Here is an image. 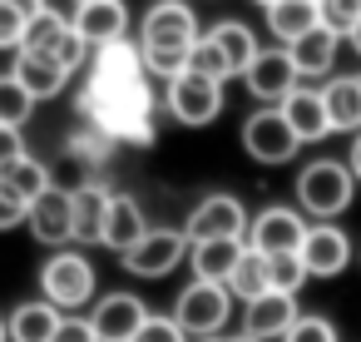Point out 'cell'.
<instances>
[{"instance_id": "cell-1", "label": "cell", "mask_w": 361, "mask_h": 342, "mask_svg": "<svg viewBox=\"0 0 361 342\" xmlns=\"http://www.w3.org/2000/svg\"><path fill=\"white\" fill-rule=\"evenodd\" d=\"M90 80L80 90V114L90 129H99L109 144H154L159 119H154V90H149V70L139 55V40H119L94 50V60L85 65Z\"/></svg>"}, {"instance_id": "cell-2", "label": "cell", "mask_w": 361, "mask_h": 342, "mask_svg": "<svg viewBox=\"0 0 361 342\" xmlns=\"http://www.w3.org/2000/svg\"><path fill=\"white\" fill-rule=\"evenodd\" d=\"M198 40H203V30H198V16L188 0H154L139 20V55L154 80L183 75Z\"/></svg>"}, {"instance_id": "cell-3", "label": "cell", "mask_w": 361, "mask_h": 342, "mask_svg": "<svg viewBox=\"0 0 361 342\" xmlns=\"http://www.w3.org/2000/svg\"><path fill=\"white\" fill-rule=\"evenodd\" d=\"M356 199V174L346 169V159H312L297 174V208L312 213L317 223H331L336 213H346Z\"/></svg>"}, {"instance_id": "cell-4", "label": "cell", "mask_w": 361, "mask_h": 342, "mask_svg": "<svg viewBox=\"0 0 361 342\" xmlns=\"http://www.w3.org/2000/svg\"><path fill=\"white\" fill-rule=\"evenodd\" d=\"M40 297L55 302L60 312H80L99 297V273L85 253L65 248V253H50L40 263Z\"/></svg>"}, {"instance_id": "cell-5", "label": "cell", "mask_w": 361, "mask_h": 342, "mask_svg": "<svg viewBox=\"0 0 361 342\" xmlns=\"http://www.w3.org/2000/svg\"><path fill=\"white\" fill-rule=\"evenodd\" d=\"M164 110L188 124V129H203L223 114V80H208L198 70H183L173 80H164Z\"/></svg>"}, {"instance_id": "cell-6", "label": "cell", "mask_w": 361, "mask_h": 342, "mask_svg": "<svg viewBox=\"0 0 361 342\" xmlns=\"http://www.w3.org/2000/svg\"><path fill=\"white\" fill-rule=\"evenodd\" d=\"M228 317H233V293H228V283H203V278H193V283L178 293V302H173V322H178L188 337H218V332L228 327Z\"/></svg>"}, {"instance_id": "cell-7", "label": "cell", "mask_w": 361, "mask_h": 342, "mask_svg": "<svg viewBox=\"0 0 361 342\" xmlns=\"http://www.w3.org/2000/svg\"><path fill=\"white\" fill-rule=\"evenodd\" d=\"M243 149H247L257 164L277 169V164H292V159H297L302 139L292 134V124H287V114H282L277 105H262V110H252V114L243 119Z\"/></svg>"}, {"instance_id": "cell-8", "label": "cell", "mask_w": 361, "mask_h": 342, "mask_svg": "<svg viewBox=\"0 0 361 342\" xmlns=\"http://www.w3.org/2000/svg\"><path fill=\"white\" fill-rule=\"evenodd\" d=\"M247 208H243V199L238 194H208V199H198L193 208H188V223H183V233H188V243H208V238H247Z\"/></svg>"}, {"instance_id": "cell-9", "label": "cell", "mask_w": 361, "mask_h": 342, "mask_svg": "<svg viewBox=\"0 0 361 342\" xmlns=\"http://www.w3.org/2000/svg\"><path fill=\"white\" fill-rule=\"evenodd\" d=\"M302 238H307V213H302V208H287V204H267V208L252 213V223H247V248L262 253V258L297 253Z\"/></svg>"}, {"instance_id": "cell-10", "label": "cell", "mask_w": 361, "mask_h": 342, "mask_svg": "<svg viewBox=\"0 0 361 342\" xmlns=\"http://www.w3.org/2000/svg\"><path fill=\"white\" fill-rule=\"evenodd\" d=\"M119 263L134 278H169L178 263H188V233L183 228H149L129 253H119Z\"/></svg>"}, {"instance_id": "cell-11", "label": "cell", "mask_w": 361, "mask_h": 342, "mask_svg": "<svg viewBox=\"0 0 361 342\" xmlns=\"http://www.w3.org/2000/svg\"><path fill=\"white\" fill-rule=\"evenodd\" d=\"M243 85H247V95H252L257 105H282V100L302 85V75H297L287 45H267V50H257L252 65L243 70Z\"/></svg>"}, {"instance_id": "cell-12", "label": "cell", "mask_w": 361, "mask_h": 342, "mask_svg": "<svg viewBox=\"0 0 361 342\" xmlns=\"http://www.w3.org/2000/svg\"><path fill=\"white\" fill-rule=\"evenodd\" d=\"M90 322L99 342H134L139 327L149 322V307L139 293H99L90 302Z\"/></svg>"}, {"instance_id": "cell-13", "label": "cell", "mask_w": 361, "mask_h": 342, "mask_svg": "<svg viewBox=\"0 0 361 342\" xmlns=\"http://www.w3.org/2000/svg\"><path fill=\"white\" fill-rule=\"evenodd\" d=\"M70 25L90 50H104V45L129 40V6L124 0H85V6L70 11Z\"/></svg>"}, {"instance_id": "cell-14", "label": "cell", "mask_w": 361, "mask_h": 342, "mask_svg": "<svg viewBox=\"0 0 361 342\" xmlns=\"http://www.w3.org/2000/svg\"><path fill=\"white\" fill-rule=\"evenodd\" d=\"M297 253L307 263V278H336L356 258V248H351V238H346L341 223H307V238H302Z\"/></svg>"}, {"instance_id": "cell-15", "label": "cell", "mask_w": 361, "mask_h": 342, "mask_svg": "<svg viewBox=\"0 0 361 342\" xmlns=\"http://www.w3.org/2000/svg\"><path fill=\"white\" fill-rule=\"evenodd\" d=\"M30 238L45 248H70L75 228H70V194L65 189H45L40 199H30V218H25Z\"/></svg>"}, {"instance_id": "cell-16", "label": "cell", "mask_w": 361, "mask_h": 342, "mask_svg": "<svg viewBox=\"0 0 361 342\" xmlns=\"http://www.w3.org/2000/svg\"><path fill=\"white\" fill-rule=\"evenodd\" d=\"M292 322H297V293H262V297L243 302V332H252L262 342H282Z\"/></svg>"}, {"instance_id": "cell-17", "label": "cell", "mask_w": 361, "mask_h": 342, "mask_svg": "<svg viewBox=\"0 0 361 342\" xmlns=\"http://www.w3.org/2000/svg\"><path fill=\"white\" fill-rule=\"evenodd\" d=\"M277 110L287 114V124H292V134H297L302 144H322V139L331 134L326 100H322V90H317V85H297V90H292Z\"/></svg>"}, {"instance_id": "cell-18", "label": "cell", "mask_w": 361, "mask_h": 342, "mask_svg": "<svg viewBox=\"0 0 361 342\" xmlns=\"http://www.w3.org/2000/svg\"><path fill=\"white\" fill-rule=\"evenodd\" d=\"M104 213H109V189L99 179H85L70 189V228L75 243H99L104 238Z\"/></svg>"}, {"instance_id": "cell-19", "label": "cell", "mask_w": 361, "mask_h": 342, "mask_svg": "<svg viewBox=\"0 0 361 342\" xmlns=\"http://www.w3.org/2000/svg\"><path fill=\"white\" fill-rule=\"evenodd\" d=\"M144 233H149V218H144L139 199L134 194H109V213H104V238L99 243L109 253H129Z\"/></svg>"}, {"instance_id": "cell-20", "label": "cell", "mask_w": 361, "mask_h": 342, "mask_svg": "<svg viewBox=\"0 0 361 342\" xmlns=\"http://www.w3.org/2000/svg\"><path fill=\"white\" fill-rule=\"evenodd\" d=\"M336 50H341V35H336V30H326V25H317V30H307L302 40H292V45H287V55H292V65H297V75H302V80H322V75H331Z\"/></svg>"}, {"instance_id": "cell-21", "label": "cell", "mask_w": 361, "mask_h": 342, "mask_svg": "<svg viewBox=\"0 0 361 342\" xmlns=\"http://www.w3.org/2000/svg\"><path fill=\"white\" fill-rule=\"evenodd\" d=\"M247 253V238H208V243H188V268L203 283H228V273L238 268V258Z\"/></svg>"}, {"instance_id": "cell-22", "label": "cell", "mask_w": 361, "mask_h": 342, "mask_svg": "<svg viewBox=\"0 0 361 342\" xmlns=\"http://www.w3.org/2000/svg\"><path fill=\"white\" fill-rule=\"evenodd\" d=\"M11 75L35 95V105H40V100H55V95H65V85H70V75H65L50 55H40V50H16Z\"/></svg>"}, {"instance_id": "cell-23", "label": "cell", "mask_w": 361, "mask_h": 342, "mask_svg": "<svg viewBox=\"0 0 361 342\" xmlns=\"http://www.w3.org/2000/svg\"><path fill=\"white\" fill-rule=\"evenodd\" d=\"M322 100H326L331 134H356L361 129V80L356 75H331L322 85Z\"/></svg>"}, {"instance_id": "cell-24", "label": "cell", "mask_w": 361, "mask_h": 342, "mask_svg": "<svg viewBox=\"0 0 361 342\" xmlns=\"http://www.w3.org/2000/svg\"><path fill=\"white\" fill-rule=\"evenodd\" d=\"M322 25V11H317V0H272L267 6V30L277 45H292L302 40L307 30Z\"/></svg>"}, {"instance_id": "cell-25", "label": "cell", "mask_w": 361, "mask_h": 342, "mask_svg": "<svg viewBox=\"0 0 361 342\" xmlns=\"http://www.w3.org/2000/svg\"><path fill=\"white\" fill-rule=\"evenodd\" d=\"M60 317H65V312H60L55 302L30 297V302H20V307L6 317V327H11V342H55Z\"/></svg>"}, {"instance_id": "cell-26", "label": "cell", "mask_w": 361, "mask_h": 342, "mask_svg": "<svg viewBox=\"0 0 361 342\" xmlns=\"http://www.w3.org/2000/svg\"><path fill=\"white\" fill-rule=\"evenodd\" d=\"M208 40L218 45V55L228 60V70H233V75H243V70L252 65V55L262 50V45H257V35H252V25H243V20H218V25L208 30Z\"/></svg>"}, {"instance_id": "cell-27", "label": "cell", "mask_w": 361, "mask_h": 342, "mask_svg": "<svg viewBox=\"0 0 361 342\" xmlns=\"http://www.w3.org/2000/svg\"><path fill=\"white\" fill-rule=\"evenodd\" d=\"M228 293H233L238 302H252V297L272 293V283H267V258L247 248V253L238 258V268L228 273Z\"/></svg>"}, {"instance_id": "cell-28", "label": "cell", "mask_w": 361, "mask_h": 342, "mask_svg": "<svg viewBox=\"0 0 361 342\" xmlns=\"http://www.w3.org/2000/svg\"><path fill=\"white\" fill-rule=\"evenodd\" d=\"M30 114H35V95L6 70L0 75V124H11V129H25L30 124Z\"/></svg>"}, {"instance_id": "cell-29", "label": "cell", "mask_w": 361, "mask_h": 342, "mask_svg": "<svg viewBox=\"0 0 361 342\" xmlns=\"http://www.w3.org/2000/svg\"><path fill=\"white\" fill-rule=\"evenodd\" d=\"M0 179H6V184H11V189H16V194H20L25 204H30V199H40L45 189H55V179H50V169H45V164H40L35 154H25V159H16V164H11L6 174H0Z\"/></svg>"}, {"instance_id": "cell-30", "label": "cell", "mask_w": 361, "mask_h": 342, "mask_svg": "<svg viewBox=\"0 0 361 342\" xmlns=\"http://www.w3.org/2000/svg\"><path fill=\"white\" fill-rule=\"evenodd\" d=\"M40 55H50V60H55V65H60L65 75H80V70H85V65L94 60V50H90V45H85V40L75 35V25H65V30H60V35L50 40V50H40Z\"/></svg>"}, {"instance_id": "cell-31", "label": "cell", "mask_w": 361, "mask_h": 342, "mask_svg": "<svg viewBox=\"0 0 361 342\" xmlns=\"http://www.w3.org/2000/svg\"><path fill=\"white\" fill-rule=\"evenodd\" d=\"M267 283H272V293H302V283H307L302 253H277V258H267Z\"/></svg>"}, {"instance_id": "cell-32", "label": "cell", "mask_w": 361, "mask_h": 342, "mask_svg": "<svg viewBox=\"0 0 361 342\" xmlns=\"http://www.w3.org/2000/svg\"><path fill=\"white\" fill-rule=\"evenodd\" d=\"M317 11H322V25L346 40V35L356 30V20H361V0H322Z\"/></svg>"}, {"instance_id": "cell-33", "label": "cell", "mask_w": 361, "mask_h": 342, "mask_svg": "<svg viewBox=\"0 0 361 342\" xmlns=\"http://www.w3.org/2000/svg\"><path fill=\"white\" fill-rule=\"evenodd\" d=\"M282 342H336V327H331V317H322V312H297V322L287 327Z\"/></svg>"}, {"instance_id": "cell-34", "label": "cell", "mask_w": 361, "mask_h": 342, "mask_svg": "<svg viewBox=\"0 0 361 342\" xmlns=\"http://www.w3.org/2000/svg\"><path fill=\"white\" fill-rule=\"evenodd\" d=\"M188 70H198V75H208V80H223V85L233 80V70H228V60L218 55V45H213L208 35H203V40L193 45V55H188Z\"/></svg>"}, {"instance_id": "cell-35", "label": "cell", "mask_w": 361, "mask_h": 342, "mask_svg": "<svg viewBox=\"0 0 361 342\" xmlns=\"http://www.w3.org/2000/svg\"><path fill=\"white\" fill-rule=\"evenodd\" d=\"M25 30H30V20L16 11V0H0V50H20Z\"/></svg>"}, {"instance_id": "cell-36", "label": "cell", "mask_w": 361, "mask_h": 342, "mask_svg": "<svg viewBox=\"0 0 361 342\" xmlns=\"http://www.w3.org/2000/svg\"><path fill=\"white\" fill-rule=\"evenodd\" d=\"M25 218H30V204L0 179V233H11V228H25Z\"/></svg>"}, {"instance_id": "cell-37", "label": "cell", "mask_w": 361, "mask_h": 342, "mask_svg": "<svg viewBox=\"0 0 361 342\" xmlns=\"http://www.w3.org/2000/svg\"><path fill=\"white\" fill-rule=\"evenodd\" d=\"M134 342H188V332L173 322V312H169V317H164V312H149V322L139 327Z\"/></svg>"}, {"instance_id": "cell-38", "label": "cell", "mask_w": 361, "mask_h": 342, "mask_svg": "<svg viewBox=\"0 0 361 342\" xmlns=\"http://www.w3.org/2000/svg\"><path fill=\"white\" fill-rule=\"evenodd\" d=\"M55 342H99V337H94L90 312H65V317H60V327H55Z\"/></svg>"}, {"instance_id": "cell-39", "label": "cell", "mask_w": 361, "mask_h": 342, "mask_svg": "<svg viewBox=\"0 0 361 342\" xmlns=\"http://www.w3.org/2000/svg\"><path fill=\"white\" fill-rule=\"evenodd\" d=\"M30 149H25V134L20 129H11V124H0V174H6L16 159H25Z\"/></svg>"}, {"instance_id": "cell-40", "label": "cell", "mask_w": 361, "mask_h": 342, "mask_svg": "<svg viewBox=\"0 0 361 342\" xmlns=\"http://www.w3.org/2000/svg\"><path fill=\"white\" fill-rule=\"evenodd\" d=\"M346 169L356 174V184H361V129L351 134V154H346Z\"/></svg>"}, {"instance_id": "cell-41", "label": "cell", "mask_w": 361, "mask_h": 342, "mask_svg": "<svg viewBox=\"0 0 361 342\" xmlns=\"http://www.w3.org/2000/svg\"><path fill=\"white\" fill-rule=\"evenodd\" d=\"M346 45H351V50H356V55H361V20H356V30H351V35H346Z\"/></svg>"}, {"instance_id": "cell-42", "label": "cell", "mask_w": 361, "mask_h": 342, "mask_svg": "<svg viewBox=\"0 0 361 342\" xmlns=\"http://www.w3.org/2000/svg\"><path fill=\"white\" fill-rule=\"evenodd\" d=\"M223 342H262V337H252V332H233V337H223Z\"/></svg>"}, {"instance_id": "cell-43", "label": "cell", "mask_w": 361, "mask_h": 342, "mask_svg": "<svg viewBox=\"0 0 361 342\" xmlns=\"http://www.w3.org/2000/svg\"><path fill=\"white\" fill-rule=\"evenodd\" d=\"M0 342H11V327H6V317H0Z\"/></svg>"}, {"instance_id": "cell-44", "label": "cell", "mask_w": 361, "mask_h": 342, "mask_svg": "<svg viewBox=\"0 0 361 342\" xmlns=\"http://www.w3.org/2000/svg\"><path fill=\"white\" fill-rule=\"evenodd\" d=\"M193 342H223V337H193Z\"/></svg>"}, {"instance_id": "cell-45", "label": "cell", "mask_w": 361, "mask_h": 342, "mask_svg": "<svg viewBox=\"0 0 361 342\" xmlns=\"http://www.w3.org/2000/svg\"><path fill=\"white\" fill-rule=\"evenodd\" d=\"M257 6H262V11H267V6H272V0H257Z\"/></svg>"}, {"instance_id": "cell-46", "label": "cell", "mask_w": 361, "mask_h": 342, "mask_svg": "<svg viewBox=\"0 0 361 342\" xmlns=\"http://www.w3.org/2000/svg\"><path fill=\"white\" fill-rule=\"evenodd\" d=\"M75 6H85V0H75Z\"/></svg>"}, {"instance_id": "cell-47", "label": "cell", "mask_w": 361, "mask_h": 342, "mask_svg": "<svg viewBox=\"0 0 361 342\" xmlns=\"http://www.w3.org/2000/svg\"><path fill=\"white\" fill-rule=\"evenodd\" d=\"M317 6H322V0H317Z\"/></svg>"}, {"instance_id": "cell-48", "label": "cell", "mask_w": 361, "mask_h": 342, "mask_svg": "<svg viewBox=\"0 0 361 342\" xmlns=\"http://www.w3.org/2000/svg\"><path fill=\"white\" fill-rule=\"evenodd\" d=\"M356 80H361V75H356Z\"/></svg>"}, {"instance_id": "cell-49", "label": "cell", "mask_w": 361, "mask_h": 342, "mask_svg": "<svg viewBox=\"0 0 361 342\" xmlns=\"http://www.w3.org/2000/svg\"><path fill=\"white\" fill-rule=\"evenodd\" d=\"M356 258H361V253H356Z\"/></svg>"}]
</instances>
